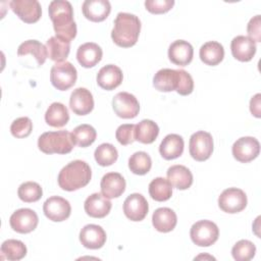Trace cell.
Here are the masks:
<instances>
[{
  "label": "cell",
  "instance_id": "1",
  "mask_svg": "<svg viewBox=\"0 0 261 261\" xmlns=\"http://www.w3.org/2000/svg\"><path fill=\"white\" fill-rule=\"evenodd\" d=\"M53 28L61 40L70 42L76 36V24L73 20V10L70 2L66 0H53L48 7Z\"/></svg>",
  "mask_w": 261,
  "mask_h": 261
},
{
  "label": "cell",
  "instance_id": "2",
  "mask_svg": "<svg viewBox=\"0 0 261 261\" xmlns=\"http://www.w3.org/2000/svg\"><path fill=\"white\" fill-rule=\"evenodd\" d=\"M141 31V20L133 13L119 12L114 19V27L111 32L113 42L123 48L134 46Z\"/></svg>",
  "mask_w": 261,
  "mask_h": 261
},
{
  "label": "cell",
  "instance_id": "3",
  "mask_svg": "<svg viewBox=\"0 0 261 261\" xmlns=\"http://www.w3.org/2000/svg\"><path fill=\"white\" fill-rule=\"evenodd\" d=\"M92 177L90 165L83 160H73L66 164L58 174L59 187L68 192L86 187Z\"/></svg>",
  "mask_w": 261,
  "mask_h": 261
},
{
  "label": "cell",
  "instance_id": "4",
  "mask_svg": "<svg viewBox=\"0 0 261 261\" xmlns=\"http://www.w3.org/2000/svg\"><path fill=\"white\" fill-rule=\"evenodd\" d=\"M73 146L71 133L67 130L46 132L38 139V147L45 154H67Z\"/></svg>",
  "mask_w": 261,
  "mask_h": 261
},
{
  "label": "cell",
  "instance_id": "5",
  "mask_svg": "<svg viewBox=\"0 0 261 261\" xmlns=\"http://www.w3.org/2000/svg\"><path fill=\"white\" fill-rule=\"evenodd\" d=\"M77 79L76 68L68 61L55 63L50 70V81L54 88L66 91L71 88Z\"/></svg>",
  "mask_w": 261,
  "mask_h": 261
},
{
  "label": "cell",
  "instance_id": "6",
  "mask_svg": "<svg viewBox=\"0 0 261 261\" xmlns=\"http://www.w3.org/2000/svg\"><path fill=\"white\" fill-rule=\"evenodd\" d=\"M190 236L195 245L199 247H209L218 240L219 229L211 220H199L192 225Z\"/></svg>",
  "mask_w": 261,
  "mask_h": 261
},
{
  "label": "cell",
  "instance_id": "7",
  "mask_svg": "<svg viewBox=\"0 0 261 261\" xmlns=\"http://www.w3.org/2000/svg\"><path fill=\"white\" fill-rule=\"evenodd\" d=\"M190 155L197 161L207 160L213 152V139L210 133L199 130L194 133L189 143Z\"/></svg>",
  "mask_w": 261,
  "mask_h": 261
},
{
  "label": "cell",
  "instance_id": "8",
  "mask_svg": "<svg viewBox=\"0 0 261 261\" xmlns=\"http://www.w3.org/2000/svg\"><path fill=\"white\" fill-rule=\"evenodd\" d=\"M247 196L245 192L238 188L225 189L218 197L219 208L226 213H238L247 206Z\"/></svg>",
  "mask_w": 261,
  "mask_h": 261
},
{
  "label": "cell",
  "instance_id": "9",
  "mask_svg": "<svg viewBox=\"0 0 261 261\" xmlns=\"http://www.w3.org/2000/svg\"><path fill=\"white\" fill-rule=\"evenodd\" d=\"M112 108L115 114L121 118H134L139 114L140 104L130 93L119 92L112 99Z\"/></svg>",
  "mask_w": 261,
  "mask_h": 261
},
{
  "label": "cell",
  "instance_id": "10",
  "mask_svg": "<svg viewBox=\"0 0 261 261\" xmlns=\"http://www.w3.org/2000/svg\"><path fill=\"white\" fill-rule=\"evenodd\" d=\"M234 159L247 163L254 160L260 153V144L256 138L242 137L238 139L231 148Z\"/></svg>",
  "mask_w": 261,
  "mask_h": 261
},
{
  "label": "cell",
  "instance_id": "11",
  "mask_svg": "<svg viewBox=\"0 0 261 261\" xmlns=\"http://www.w3.org/2000/svg\"><path fill=\"white\" fill-rule=\"evenodd\" d=\"M39 222L37 213L30 208H20L14 211L10 218L9 224L11 228L18 233H29L33 231Z\"/></svg>",
  "mask_w": 261,
  "mask_h": 261
},
{
  "label": "cell",
  "instance_id": "12",
  "mask_svg": "<svg viewBox=\"0 0 261 261\" xmlns=\"http://www.w3.org/2000/svg\"><path fill=\"white\" fill-rule=\"evenodd\" d=\"M43 211L48 219L60 222L69 217L71 206L66 199L59 196H52L44 202Z\"/></svg>",
  "mask_w": 261,
  "mask_h": 261
},
{
  "label": "cell",
  "instance_id": "13",
  "mask_svg": "<svg viewBox=\"0 0 261 261\" xmlns=\"http://www.w3.org/2000/svg\"><path fill=\"white\" fill-rule=\"evenodd\" d=\"M9 5L12 11L27 23L38 21L42 15V7L37 0H12Z\"/></svg>",
  "mask_w": 261,
  "mask_h": 261
},
{
  "label": "cell",
  "instance_id": "14",
  "mask_svg": "<svg viewBox=\"0 0 261 261\" xmlns=\"http://www.w3.org/2000/svg\"><path fill=\"white\" fill-rule=\"evenodd\" d=\"M149 205L146 198L139 193L127 196L123 202L124 215L132 221H141L148 214Z\"/></svg>",
  "mask_w": 261,
  "mask_h": 261
},
{
  "label": "cell",
  "instance_id": "15",
  "mask_svg": "<svg viewBox=\"0 0 261 261\" xmlns=\"http://www.w3.org/2000/svg\"><path fill=\"white\" fill-rule=\"evenodd\" d=\"M69 107L76 115L89 114L94 108L92 93L86 88H76L69 98Z\"/></svg>",
  "mask_w": 261,
  "mask_h": 261
},
{
  "label": "cell",
  "instance_id": "16",
  "mask_svg": "<svg viewBox=\"0 0 261 261\" xmlns=\"http://www.w3.org/2000/svg\"><path fill=\"white\" fill-rule=\"evenodd\" d=\"M80 242L87 249H100L106 242V232L100 225L87 224L80 231Z\"/></svg>",
  "mask_w": 261,
  "mask_h": 261
},
{
  "label": "cell",
  "instance_id": "17",
  "mask_svg": "<svg viewBox=\"0 0 261 261\" xmlns=\"http://www.w3.org/2000/svg\"><path fill=\"white\" fill-rule=\"evenodd\" d=\"M101 194L108 198H118L125 190V179L118 172H108L103 175L101 182Z\"/></svg>",
  "mask_w": 261,
  "mask_h": 261
},
{
  "label": "cell",
  "instance_id": "18",
  "mask_svg": "<svg viewBox=\"0 0 261 261\" xmlns=\"http://www.w3.org/2000/svg\"><path fill=\"white\" fill-rule=\"evenodd\" d=\"M84 16L94 22H100L107 18L111 11L108 0H86L82 5Z\"/></svg>",
  "mask_w": 261,
  "mask_h": 261
},
{
  "label": "cell",
  "instance_id": "19",
  "mask_svg": "<svg viewBox=\"0 0 261 261\" xmlns=\"http://www.w3.org/2000/svg\"><path fill=\"white\" fill-rule=\"evenodd\" d=\"M256 43L247 36H237L230 43L232 56L242 62L252 60L256 53Z\"/></svg>",
  "mask_w": 261,
  "mask_h": 261
},
{
  "label": "cell",
  "instance_id": "20",
  "mask_svg": "<svg viewBox=\"0 0 261 261\" xmlns=\"http://www.w3.org/2000/svg\"><path fill=\"white\" fill-rule=\"evenodd\" d=\"M193 46L185 40H176L172 42L168 48L169 60L179 66H186L193 60Z\"/></svg>",
  "mask_w": 261,
  "mask_h": 261
},
{
  "label": "cell",
  "instance_id": "21",
  "mask_svg": "<svg viewBox=\"0 0 261 261\" xmlns=\"http://www.w3.org/2000/svg\"><path fill=\"white\" fill-rule=\"evenodd\" d=\"M111 206L112 204L108 198L104 197L100 193H94L90 195L84 203L86 213L94 218L105 217L110 212Z\"/></svg>",
  "mask_w": 261,
  "mask_h": 261
},
{
  "label": "cell",
  "instance_id": "22",
  "mask_svg": "<svg viewBox=\"0 0 261 261\" xmlns=\"http://www.w3.org/2000/svg\"><path fill=\"white\" fill-rule=\"evenodd\" d=\"M123 79L121 69L114 64L104 65L97 73V84L104 90L111 91L117 88Z\"/></svg>",
  "mask_w": 261,
  "mask_h": 261
},
{
  "label": "cell",
  "instance_id": "23",
  "mask_svg": "<svg viewBox=\"0 0 261 261\" xmlns=\"http://www.w3.org/2000/svg\"><path fill=\"white\" fill-rule=\"evenodd\" d=\"M103 56L101 47L93 42H87L81 45L76 51V59L79 63L86 68L94 67L100 62Z\"/></svg>",
  "mask_w": 261,
  "mask_h": 261
},
{
  "label": "cell",
  "instance_id": "24",
  "mask_svg": "<svg viewBox=\"0 0 261 261\" xmlns=\"http://www.w3.org/2000/svg\"><path fill=\"white\" fill-rule=\"evenodd\" d=\"M178 82V70L171 68H162L158 70L153 77V86L160 92L176 91Z\"/></svg>",
  "mask_w": 261,
  "mask_h": 261
},
{
  "label": "cell",
  "instance_id": "25",
  "mask_svg": "<svg viewBox=\"0 0 261 261\" xmlns=\"http://www.w3.org/2000/svg\"><path fill=\"white\" fill-rule=\"evenodd\" d=\"M184 147V139L179 135L169 134L162 140L159 146V152L165 160H172L182 154Z\"/></svg>",
  "mask_w": 261,
  "mask_h": 261
},
{
  "label": "cell",
  "instance_id": "26",
  "mask_svg": "<svg viewBox=\"0 0 261 261\" xmlns=\"http://www.w3.org/2000/svg\"><path fill=\"white\" fill-rule=\"evenodd\" d=\"M152 223L156 230L160 232H169L175 227L177 217L172 209L161 207L154 211L152 215Z\"/></svg>",
  "mask_w": 261,
  "mask_h": 261
},
{
  "label": "cell",
  "instance_id": "27",
  "mask_svg": "<svg viewBox=\"0 0 261 261\" xmlns=\"http://www.w3.org/2000/svg\"><path fill=\"white\" fill-rule=\"evenodd\" d=\"M167 179L174 188L187 190L193 184V174L191 170L184 165H172L167 169Z\"/></svg>",
  "mask_w": 261,
  "mask_h": 261
},
{
  "label": "cell",
  "instance_id": "28",
  "mask_svg": "<svg viewBox=\"0 0 261 261\" xmlns=\"http://www.w3.org/2000/svg\"><path fill=\"white\" fill-rule=\"evenodd\" d=\"M201 60L207 65H217L224 57L223 46L216 41H208L204 43L199 51Z\"/></svg>",
  "mask_w": 261,
  "mask_h": 261
},
{
  "label": "cell",
  "instance_id": "29",
  "mask_svg": "<svg viewBox=\"0 0 261 261\" xmlns=\"http://www.w3.org/2000/svg\"><path fill=\"white\" fill-rule=\"evenodd\" d=\"M18 56L33 55L37 64L42 65L48 57L47 48L41 42L37 40H28L21 43L17 49Z\"/></svg>",
  "mask_w": 261,
  "mask_h": 261
},
{
  "label": "cell",
  "instance_id": "30",
  "mask_svg": "<svg viewBox=\"0 0 261 261\" xmlns=\"http://www.w3.org/2000/svg\"><path fill=\"white\" fill-rule=\"evenodd\" d=\"M47 124L53 127L64 126L69 120V113L66 106L60 102H53L45 113Z\"/></svg>",
  "mask_w": 261,
  "mask_h": 261
},
{
  "label": "cell",
  "instance_id": "31",
  "mask_svg": "<svg viewBox=\"0 0 261 261\" xmlns=\"http://www.w3.org/2000/svg\"><path fill=\"white\" fill-rule=\"evenodd\" d=\"M46 48L48 56L51 60L56 62H63L68 57L70 51V42L53 36L47 40Z\"/></svg>",
  "mask_w": 261,
  "mask_h": 261
},
{
  "label": "cell",
  "instance_id": "32",
  "mask_svg": "<svg viewBox=\"0 0 261 261\" xmlns=\"http://www.w3.org/2000/svg\"><path fill=\"white\" fill-rule=\"evenodd\" d=\"M158 134L159 126L151 119H143L135 127V140L143 144L153 143Z\"/></svg>",
  "mask_w": 261,
  "mask_h": 261
},
{
  "label": "cell",
  "instance_id": "33",
  "mask_svg": "<svg viewBox=\"0 0 261 261\" xmlns=\"http://www.w3.org/2000/svg\"><path fill=\"white\" fill-rule=\"evenodd\" d=\"M149 194L155 201H167L172 195V186L168 179L164 177H156L149 184Z\"/></svg>",
  "mask_w": 261,
  "mask_h": 261
},
{
  "label": "cell",
  "instance_id": "34",
  "mask_svg": "<svg viewBox=\"0 0 261 261\" xmlns=\"http://www.w3.org/2000/svg\"><path fill=\"white\" fill-rule=\"evenodd\" d=\"M0 251L2 254V258L10 261H18L27 255L25 245L21 241L14 239L4 241L1 245Z\"/></svg>",
  "mask_w": 261,
  "mask_h": 261
},
{
  "label": "cell",
  "instance_id": "35",
  "mask_svg": "<svg viewBox=\"0 0 261 261\" xmlns=\"http://www.w3.org/2000/svg\"><path fill=\"white\" fill-rule=\"evenodd\" d=\"M71 137L74 145L85 148L92 145L97 137L96 129L87 123H83L77 125L71 132Z\"/></svg>",
  "mask_w": 261,
  "mask_h": 261
},
{
  "label": "cell",
  "instance_id": "36",
  "mask_svg": "<svg viewBox=\"0 0 261 261\" xmlns=\"http://www.w3.org/2000/svg\"><path fill=\"white\" fill-rule=\"evenodd\" d=\"M128 167L133 173L144 175L148 173L152 167L151 157L144 151L136 152L128 159Z\"/></svg>",
  "mask_w": 261,
  "mask_h": 261
},
{
  "label": "cell",
  "instance_id": "37",
  "mask_svg": "<svg viewBox=\"0 0 261 261\" xmlns=\"http://www.w3.org/2000/svg\"><path fill=\"white\" fill-rule=\"evenodd\" d=\"M94 157L99 165L109 166L117 160L118 152L112 144L103 143L96 148L94 152Z\"/></svg>",
  "mask_w": 261,
  "mask_h": 261
},
{
  "label": "cell",
  "instance_id": "38",
  "mask_svg": "<svg viewBox=\"0 0 261 261\" xmlns=\"http://www.w3.org/2000/svg\"><path fill=\"white\" fill-rule=\"evenodd\" d=\"M17 195L21 201L33 203L39 201L42 198L43 190L38 182L25 181L18 187Z\"/></svg>",
  "mask_w": 261,
  "mask_h": 261
},
{
  "label": "cell",
  "instance_id": "39",
  "mask_svg": "<svg viewBox=\"0 0 261 261\" xmlns=\"http://www.w3.org/2000/svg\"><path fill=\"white\" fill-rule=\"evenodd\" d=\"M255 253V245L248 240H241L237 242L231 249V255L237 261H249L253 259Z\"/></svg>",
  "mask_w": 261,
  "mask_h": 261
},
{
  "label": "cell",
  "instance_id": "40",
  "mask_svg": "<svg viewBox=\"0 0 261 261\" xmlns=\"http://www.w3.org/2000/svg\"><path fill=\"white\" fill-rule=\"evenodd\" d=\"M32 129H33V122L27 116L18 117L14 119L10 125V132L12 136L17 139L27 138L28 136L31 135Z\"/></svg>",
  "mask_w": 261,
  "mask_h": 261
},
{
  "label": "cell",
  "instance_id": "41",
  "mask_svg": "<svg viewBox=\"0 0 261 261\" xmlns=\"http://www.w3.org/2000/svg\"><path fill=\"white\" fill-rule=\"evenodd\" d=\"M135 127L136 125L133 123L119 125L115 132V138L118 143L123 146L132 144L135 141Z\"/></svg>",
  "mask_w": 261,
  "mask_h": 261
},
{
  "label": "cell",
  "instance_id": "42",
  "mask_svg": "<svg viewBox=\"0 0 261 261\" xmlns=\"http://www.w3.org/2000/svg\"><path fill=\"white\" fill-rule=\"evenodd\" d=\"M174 5L173 0H146L145 7L146 9L155 14L165 13L169 11Z\"/></svg>",
  "mask_w": 261,
  "mask_h": 261
},
{
  "label": "cell",
  "instance_id": "43",
  "mask_svg": "<svg viewBox=\"0 0 261 261\" xmlns=\"http://www.w3.org/2000/svg\"><path fill=\"white\" fill-rule=\"evenodd\" d=\"M179 73V82L176 89V92L181 96L190 95L194 90V81L192 75L184 70V69H177Z\"/></svg>",
  "mask_w": 261,
  "mask_h": 261
},
{
  "label": "cell",
  "instance_id": "44",
  "mask_svg": "<svg viewBox=\"0 0 261 261\" xmlns=\"http://www.w3.org/2000/svg\"><path fill=\"white\" fill-rule=\"evenodd\" d=\"M247 32L249 38L255 43L261 41V17L259 14L253 16L247 25Z\"/></svg>",
  "mask_w": 261,
  "mask_h": 261
},
{
  "label": "cell",
  "instance_id": "45",
  "mask_svg": "<svg viewBox=\"0 0 261 261\" xmlns=\"http://www.w3.org/2000/svg\"><path fill=\"white\" fill-rule=\"evenodd\" d=\"M261 94L258 93L254 95L250 100V111L251 113L259 118L261 116Z\"/></svg>",
  "mask_w": 261,
  "mask_h": 261
}]
</instances>
